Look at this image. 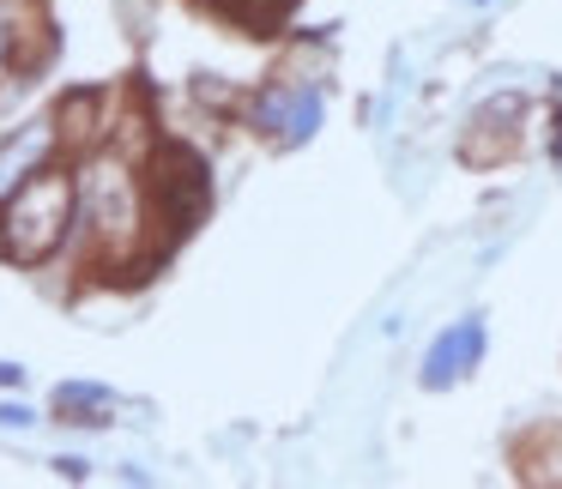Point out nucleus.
<instances>
[{
  "label": "nucleus",
  "instance_id": "f257e3e1",
  "mask_svg": "<svg viewBox=\"0 0 562 489\" xmlns=\"http://www.w3.org/2000/svg\"><path fill=\"white\" fill-rule=\"evenodd\" d=\"M74 187H79V206H74V242H67L74 272L98 291L146 284L170 260L158 248V224H151L146 163L98 146L74 163Z\"/></svg>",
  "mask_w": 562,
  "mask_h": 489
},
{
  "label": "nucleus",
  "instance_id": "f03ea898",
  "mask_svg": "<svg viewBox=\"0 0 562 489\" xmlns=\"http://www.w3.org/2000/svg\"><path fill=\"white\" fill-rule=\"evenodd\" d=\"M74 163H49L31 182H19L13 194L0 200V260L19 272H43L55 260H67V242H74Z\"/></svg>",
  "mask_w": 562,
  "mask_h": 489
},
{
  "label": "nucleus",
  "instance_id": "7ed1b4c3",
  "mask_svg": "<svg viewBox=\"0 0 562 489\" xmlns=\"http://www.w3.org/2000/svg\"><path fill=\"white\" fill-rule=\"evenodd\" d=\"M146 194H151V224H158V248L176 254L200 224L212 218V200H218V182H212V158L182 134H164V146L146 158Z\"/></svg>",
  "mask_w": 562,
  "mask_h": 489
},
{
  "label": "nucleus",
  "instance_id": "20e7f679",
  "mask_svg": "<svg viewBox=\"0 0 562 489\" xmlns=\"http://www.w3.org/2000/svg\"><path fill=\"white\" fill-rule=\"evenodd\" d=\"M110 110H115V91L110 86H74L55 98V134H61V158L79 163L86 151L110 146Z\"/></svg>",
  "mask_w": 562,
  "mask_h": 489
},
{
  "label": "nucleus",
  "instance_id": "39448f33",
  "mask_svg": "<svg viewBox=\"0 0 562 489\" xmlns=\"http://www.w3.org/2000/svg\"><path fill=\"white\" fill-rule=\"evenodd\" d=\"M61 163V134H55V115H31V122L7 127L0 134V200L13 194L19 182H31L37 170Z\"/></svg>",
  "mask_w": 562,
  "mask_h": 489
},
{
  "label": "nucleus",
  "instance_id": "423d86ee",
  "mask_svg": "<svg viewBox=\"0 0 562 489\" xmlns=\"http://www.w3.org/2000/svg\"><path fill=\"white\" fill-rule=\"evenodd\" d=\"M484 344H490L484 315H460L436 344H429V356H424V368H417V380H424L429 393H448L453 380H465L477 363H484Z\"/></svg>",
  "mask_w": 562,
  "mask_h": 489
},
{
  "label": "nucleus",
  "instance_id": "0eeeda50",
  "mask_svg": "<svg viewBox=\"0 0 562 489\" xmlns=\"http://www.w3.org/2000/svg\"><path fill=\"white\" fill-rule=\"evenodd\" d=\"M164 115H158V103L146 98L139 86H122L115 91V110H110V151H122V158H134V163H146L151 151L164 146Z\"/></svg>",
  "mask_w": 562,
  "mask_h": 489
},
{
  "label": "nucleus",
  "instance_id": "6e6552de",
  "mask_svg": "<svg viewBox=\"0 0 562 489\" xmlns=\"http://www.w3.org/2000/svg\"><path fill=\"white\" fill-rule=\"evenodd\" d=\"M520 151V127L514 122H496V115H465V134H460V163L465 170H496Z\"/></svg>",
  "mask_w": 562,
  "mask_h": 489
},
{
  "label": "nucleus",
  "instance_id": "1a4fd4ad",
  "mask_svg": "<svg viewBox=\"0 0 562 489\" xmlns=\"http://www.w3.org/2000/svg\"><path fill=\"white\" fill-rule=\"evenodd\" d=\"M122 399L110 387H91V380H61L55 387V423H74V429H110Z\"/></svg>",
  "mask_w": 562,
  "mask_h": 489
},
{
  "label": "nucleus",
  "instance_id": "9d476101",
  "mask_svg": "<svg viewBox=\"0 0 562 489\" xmlns=\"http://www.w3.org/2000/svg\"><path fill=\"white\" fill-rule=\"evenodd\" d=\"M248 98H255V91H243L236 79H224V73H206V67L188 79V103H194L200 115H212V122H243Z\"/></svg>",
  "mask_w": 562,
  "mask_h": 489
},
{
  "label": "nucleus",
  "instance_id": "9b49d317",
  "mask_svg": "<svg viewBox=\"0 0 562 489\" xmlns=\"http://www.w3.org/2000/svg\"><path fill=\"white\" fill-rule=\"evenodd\" d=\"M393 110H400V98H393V91H375V98H363V127L369 134H393Z\"/></svg>",
  "mask_w": 562,
  "mask_h": 489
},
{
  "label": "nucleus",
  "instance_id": "f8f14e48",
  "mask_svg": "<svg viewBox=\"0 0 562 489\" xmlns=\"http://www.w3.org/2000/svg\"><path fill=\"white\" fill-rule=\"evenodd\" d=\"M381 91H393V98H405L412 91V55H405V43H393V55H387V86Z\"/></svg>",
  "mask_w": 562,
  "mask_h": 489
},
{
  "label": "nucleus",
  "instance_id": "ddd939ff",
  "mask_svg": "<svg viewBox=\"0 0 562 489\" xmlns=\"http://www.w3.org/2000/svg\"><path fill=\"white\" fill-rule=\"evenodd\" d=\"M43 417L31 411L25 399H0V429H19V435H25V429H37Z\"/></svg>",
  "mask_w": 562,
  "mask_h": 489
},
{
  "label": "nucleus",
  "instance_id": "4468645a",
  "mask_svg": "<svg viewBox=\"0 0 562 489\" xmlns=\"http://www.w3.org/2000/svg\"><path fill=\"white\" fill-rule=\"evenodd\" d=\"M55 477H67V484H86V477H91V459H86V453H55Z\"/></svg>",
  "mask_w": 562,
  "mask_h": 489
},
{
  "label": "nucleus",
  "instance_id": "2eb2a0df",
  "mask_svg": "<svg viewBox=\"0 0 562 489\" xmlns=\"http://www.w3.org/2000/svg\"><path fill=\"white\" fill-rule=\"evenodd\" d=\"M19 387H25V368H19V363H0V393H19Z\"/></svg>",
  "mask_w": 562,
  "mask_h": 489
},
{
  "label": "nucleus",
  "instance_id": "dca6fc26",
  "mask_svg": "<svg viewBox=\"0 0 562 489\" xmlns=\"http://www.w3.org/2000/svg\"><path fill=\"white\" fill-rule=\"evenodd\" d=\"M115 7H122V19H127V25H146V0H115Z\"/></svg>",
  "mask_w": 562,
  "mask_h": 489
},
{
  "label": "nucleus",
  "instance_id": "f3484780",
  "mask_svg": "<svg viewBox=\"0 0 562 489\" xmlns=\"http://www.w3.org/2000/svg\"><path fill=\"white\" fill-rule=\"evenodd\" d=\"M405 320H412V315H405V308H393V315L381 320V339H400V332H405Z\"/></svg>",
  "mask_w": 562,
  "mask_h": 489
},
{
  "label": "nucleus",
  "instance_id": "a211bd4d",
  "mask_svg": "<svg viewBox=\"0 0 562 489\" xmlns=\"http://www.w3.org/2000/svg\"><path fill=\"white\" fill-rule=\"evenodd\" d=\"M115 477H122V484H151V471H146V465H134V459H122V471H115Z\"/></svg>",
  "mask_w": 562,
  "mask_h": 489
},
{
  "label": "nucleus",
  "instance_id": "6ab92c4d",
  "mask_svg": "<svg viewBox=\"0 0 562 489\" xmlns=\"http://www.w3.org/2000/svg\"><path fill=\"white\" fill-rule=\"evenodd\" d=\"M194 7H206V13H218V19H236V7H243V0H194Z\"/></svg>",
  "mask_w": 562,
  "mask_h": 489
},
{
  "label": "nucleus",
  "instance_id": "aec40b11",
  "mask_svg": "<svg viewBox=\"0 0 562 489\" xmlns=\"http://www.w3.org/2000/svg\"><path fill=\"white\" fill-rule=\"evenodd\" d=\"M472 7H496V0H472Z\"/></svg>",
  "mask_w": 562,
  "mask_h": 489
}]
</instances>
